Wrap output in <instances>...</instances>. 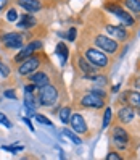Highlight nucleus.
<instances>
[{
  "instance_id": "28",
  "label": "nucleus",
  "mask_w": 140,
  "mask_h": 160,
  "mask_svg": "<svg viewBox=\"0 0 140 160\" xmlns=\"http://www.w3.org/2000/svg\"><path fill=\"white\" fill-rule=\"evenodd\" d=\"M3 96L5 97H8V99H18V96H16V92H15V89H7L5 92H3Z\"/></svg>"
},
{
  "instance_id": "32",
  "label": "nucleus",
  "mask_w": 140,
  "mask_h": 160,
  "mask_svg": "<svg viewBox=\"0 0 140 160\" xmlns=\"http://www.w3.org/2000/svg\"><path fill=\"white\" fill-rule=\"evenodd\" d=\"M8 2H10V0H0V13L5 10V7H8Z\"/></svg>"
},
{
  "instance_id": "33",
  "label": "nucleus",
  "mask_w": 140,
  "mask_h": 160,
  "mask_svg": "<svg viewBox=\"0 0 140 160\" xmlns=\"http://www.w3.org/2000/svg\"><path fill=\"white\" fill-rule=\"evenodd\" d=\"M119 88H121V84H116V86L111 88V92H113V94H114V92H118V91H119Z\"/></svg>"
},
{
  "instance_id": "2",
  "label": "nucleus",
  "mask_w": 140,
  "mask_h": 160,
  "mask_svg": "<svg viewBox=\"0 0 140 160\" xmlns=\"http://www.w3.org/2000/svg\"><path fill=\"white\" fill-rule=\"evenodd\" d=\"M26 32L24 31H12L0 28V45L3 50H20L24 47Z\"/></svg>"
},
{
  "instance_id": "31",
  "label": "nucleus",
  "mask_w": 140,
  "mask_h": 160,
  "mask_svg": "<svg viewBox=\"0 0 140 160\" xmlns=\"http://www.w3.org/2000/svg\"><path fill=\"white\" fill-rule=\"evenodd\" d=\"M23 121H24V123L27 125V128H29V129L32 131V133H34V131H35V128H34V125L31 123V120H29V118H24V117H23Z\"/></svg>"
},
{
  "instance_id": "14",
  "label": "nucleus",
  "mask_w": 140,
  "mask_h": 160,
  "mask_svg": "<svg viewBox=\"0 0 140 160\" xmlns=\"http://www.w3.org/2000/svg\"><path fill=\"white\" fill-rule=\"evenodd\" d=\"M26 79L29 81V82H32V84H35L37 88H42V86H45V84H49L50 81H52V76L49 74V71L47 70H37V71H34V73H31L29 76H26Z\"/></svg>"
},
{
  "instance_id": "5",
  "label": "nucleus",
  "mask_w": 140,
  "mask_h": 160,
  "mask_svg": "<svg viewBox=\"0 0 140 160\" xmlns=\"http://www.w3.org/2000/svg\"><path fill=\"white\" fill-rule=\"evenodd\" d=\"M89 41L92 42V45L98 47V49H101L103 52H106L108 55H116V53L119 52V49H121V44H119L116 39H113L111 36H106V34L100 32V31L93 32Z\"/></svg>"
},
{
  "instance_id": "11",
  "label": "nucleus",
  "mask_w": 140,
  "mask_h": 160,
  "mask_svg": "<svg viewBox=\"0 0 140 160\" xmlns=\"http://www.w3.org/2000/svg\"><path fill=\"white\" fill-rule=\"evenodd\" d=\"M15 3L20 8H23L26 13H37L49 7L44 0H15Z\"/></svg>"
},
{
  "instance_id": "8",
  "label": "nucleus",
  "mask_w": 140,
  "mask_h": 160,
  "mask_svg": "<svg viewBox=\"0 0 140 160\" xmlns=\"http://www.w3.org/2000/svg\"><path fill=\"white\" fill-rule=\"evenodd\" d=\"M74 68H77L81 73H82V78L84 79H89V78H92L93 74H97V73H100L101 70H98L97 67H93V65L84 57L82 55V52L81 50H77L76 53H74Z\"/></svg>"
},
{
  "instance_id": "16",
  "label": "nucleus",
  "mask_w": 140,
  "mask_h": 160,
  "mask_svg": "<svg viewBox=\"0 0 140 160\" xmlns=\"http://www.w3.org/2000/svg\"><path fill=\"white\" fill-rule=\"evenodd\" d=\"M35 26H37V18L34 16V13H24L16 21V28L21 31H31Z\"/></svg>"
},
{
  "instance_id": "10",
  "label": "nucleus",
  "mask_w": 140,
  "mask_h": 160,
  "mask_svg": "<svg viewBox=\"0 0 140 160\" xmlns=\"http://www.w3.org/2000/svg\"><path fill=\"white\" fill-rule=\"evenodd\" d=\"M39 50H42V42L40 41H29L23 49L18 50V53L13 57V62L18 65V63H21L23 60H26L27 57H31L32 53L39 52Z\"/></svg>"
},
{
  "instance_id": "15",
  "label": "nucleus",
  "mask_w": 140,
  "mask_h": 160,
  "mask_svg": "<svg viewBox=\"0 0 140 160\" xmlns=\"http://www.w3.org/2000/svg\"><path fill=\"white\" fill-rule=\"evenodd\" d=\"M121 103H127V105H132L137 110H140V91L130 89V91H124L119 97Z\"/></svg>"
},
{
  "instance_id": "30",
  "label": "nucleus",
  "mask_w": 140,
  "mask_h": 160,
  "mask_svg": "<svg viewBox=\"0 0 140 160\" xmlns=\"http://www.w3.org/2000/svg\"><path fill=\"white\" fill-rule=\"evenodd\" d=\"M132 89L140 91V76H134V79H132Z\"/></svg>"
},
{
  "instance_id": "12",
  "label": "nucleus",
  "mask_w": 140,
  "mask_h": 160,
  "mask_svg": "<svg viewBox=\"0 0 140 160\" xmlns=\"http://www.w3.org/2000/svg\"><path fill=\"white\" fill-rule=\"evenodd\" d=\"M69 125H71V129L76 131L77 134H81V136H89L87 123H86V120H84V117L79 113V112H74V113H71Z\"/></svg>"
},
{
  "instance_id": "13",
  "label": "nucleus",
  "mask_w": 140,
  "mask_h": 160,
  "mask_svg": "<svg viewBox=\"0 0 140 160\" xmlns=\"http://www.w3.org/2000/svg\"><path fill=\"white\" fill-rule=\"evenodd\" d=\"M135 117H137L135 107L127 105V103H126L124 107H121V108L118 110L116 120H118V123H121V125H130V123H134Z\"/></svg>"
},
{
  "instance_id": "21",
  "label": "nucleus",
  "mask_w": 140,
  "mask_h": 160,
  "mask_svg": "<svg viewBox=\"0 0 140 160\" xmlns=\"http://www.w3.org/2000/svg\"><path fill=\"white\" fill-rule=\"evenodd\" d=\"M5 20H7L8 23H15V21H18V10H16V7L7 8V13H5Z\"/></svg>"
},
{
  "instance_id": "6",
  "label": "nucleus",
  "mask_w": 140,
  "mask_h": 160,
  "mask_svg": "<svg viewBox=\"0 0 140 160\" xmlns=\"http://www.w3.org/2000/svg\"><path fill=\"white\" fill-rule=\"evenodd\" d=\"M111 139H113V144H114V147H118V150H127L130 147V144H132V136H130V133L121 123L113 125Z\"/></svg>"
},
{
  "instance_id": "24",
  "label": "nucleus",
  "mask_w": 140,
  "mask_h": 160,
  "mask_svg": "<svg viewBox=\"0 0 140 160\" xmlns=\"http://www.w3.org/2000/svg\"><path fill=\"white\" fill-rule=\"evenodd\" d=\"M3 150H7V152H12V154H20L24 150V146H2Z\"/></svg>"
},
{
  "instance_id": "29",
  "label": "nucleus",
  "mask_w": 140,
  "mask_h": 160,
  "mask_svg": "<svg viewBox=\"0 0 140 160\" xmlns=\"http://www.w3.org/2000/svg\"><path fill=\"white\" fill-rule=\"evenodd\" d=\"M123 157L119 155V152H110L108 155H106V160H121Z\"/></svg>"
},
{
  "instance_id": "26",
  "label": "nucleus",
  "mask_w": 140,
  "mask_h": 160,
  "mask_svg": "<svg viewBox=\"0 0 140 160\" xmlns=\"http://www.w3.org/2000/svg\"><path fill=\"white\" fill-rule=\"evenodd\" d=\"M0 125H3L7 129H12L13 128V125H12V121L7 118V115L5 113H2V112H0Z\"/></svg>"
},
{
  "instance_id": "3",
  "label": "nucleus",
  "mask_w": 140,
  "mask_h": 160,
  "mask_svg": "<svg viewBox=\"0 0 140 160\" xmlns=\"http://www.w3.org/2000/svg\"><path fill=\"white\" fill-rule=\"evenodd\" d=\"M49 60H47L45 57V53L42 50H39L37 53H32L31 57H27L26 60H23L21 63H18V68H16V73L20 74V76L26 78V76H29L31 73L37 71L44 63H47Z\"/></svg>"
},
{
  "instance_id": "18",
  "label": "nucleus",
  "mask_w": 140,
  "mask_h": 160,
  "mask_svg": "<svg viewBox=\"0 0 140 160\" xmlns=\"http://www.w3.org/2000/svg\"><path fill=\"white\" fill-rule=\"evenodd\" d=\"M55 52H57V55L60 57L61 63H66L68 55H69V49H68V45H66V44H64V42H58L57 47H55Z\"/></svg>"
},
{
  "instance_id": "9",
  "label": "nucleus",
  "mask_w": 140,
  "mask_h": 160,
  "mask_svg": "<svg viewBox=\"0 0 140 160\" xmlns=\"http://www.w3.org/2000/svg\"><path fill=\"white\" fill-rule=\"evenodd\" d=\"M103 28H105V31L108 32V36H111L113 39H116L119 44H124V42L129 41L130 34H129V29L124 24H114V23H111V21L106 20Z\"/></svg>"
},
{
  "instance_id": "19",
  "label": "nucleus",
  "mask_w": 140,
  "mask_h": 160,
  "mask_svg": "<svg viewBox=\"0 0 140 160\" xmlns=\"http://www.w3.org/2000/svg\"><path fill=\"white\" fill-rule=\"evenodd\" d=\"M63 136H66L71 142H74V144H82V141H81V138H79V134L76 133V131H72V129H69V128H63Z\"/></svg>"
},
{
  "instance_id": "17",
  "label": "nucleus",
  "mask_w": 140,
  "mask_h": 160,
  "mask_svg": "<svg viewBox=\"0 0 140 160\" xmlns=\"http://www.w3.org/2000/svg\"><path fill=\"white\" fill-rule=\"evenodd\" d=\"M121 3L134 16H140V0H121Z\"/></svg>"
},
{
  "instance_id": "1",
  "label": "nucleus",
  "mask_w": 140,
  "mask_h": 160,
  "mask_svg": "<svg viewBox=\"0 0 140 160\" xmlns=\"http://www.w3.org/2000/svg\"><path fill=\"white\" fill-rule=\"evenodd\" d=\"M79 49L82 52V55L86 57L93 67H97L98 70L101 71H108L111 68V58L110 55L106 52H103L101 49H98V47L95 45H86L84 42H79Z\"/></svg>"
},
{
  "instance_id": "4",
  "label": "nucleus",
  "mask_w": 140,
  "mask_h": 160,
  "mask_svg": "<svg viewBox=\"0 0 140 160\" xmlns=\"http://www.w3.org/2000/svg\"><path fill=\"white\" fill-rule=\"evenodd\" d=\"M60 99V88L57 84H53L52 81L45 86L39 88L37 91V102H39V107H53L58 103Z\"/></svg>"
},
{
  "instance_id": "27",
  "label": "nucleus",
  "mask_w": 140,
  "mask_h": 160,
  "mask_svg": "<svg viewBox=\"0 0 140 160\" xmlns=\"http://www.w3.org/2000/svg\"><path fill=\"white\" fill-rule=\"evenodd\" d=\"M66 39L69 41V42H74L77 39V29L76 28H69V31H68V34H66Z\"/></svg>"
},
{
  "instance_id": "25",
  "label": "nucleus",
  "mask_w": 140,
  "mask_h": 160,
  "mask_svg": "<svg viewBox=\"0 0 140 160\" xmlns=\"http://www.w3.org/2000/svg\"><path fill=\"white\" fill-rule=\"evenodd\" d=\"M10 73H12L10 67H8L7 63L0 62V78H8V76H10Z\"/></svg>"
},
{
  "instance_id": "34",
  "label": "nucleus",
  "mask_w": 140,
  "mask_h": 160,
  "mask_svg": "<svg viewBox=\"0 0 140 160\" xmlns=\"http://www.w3.org/2000/svg\"><path fill=\"white\" fill-rule=\"evenodd\" d=\"M53 3H58V2H66V0H52Z\"/></svg>"
},
{
  "instance_id": "20",
  "label": "nucleus",
  "mask_w": 140,
  "mask_h": 160,
  "mask_svg": "<svg viewBox=\"0 0 140 160\" xmlns=\"http://www.w3.org/2000/svg\"><path fill=\"white\" fill-rule=\"evenodd\" d=\"M71 107H68V105H64V107H61L60 108V112H58V118H60V121L63 125H66V123H69V118H71Z\"/></svg>"
},
{
  "instance_id": "22",
  "label": "nucleus",
  "mask_w": 140,
  "mask_h": 160,
  "mask_svg": "<svg viewBox=\"0 0 140 160\" xmlns=\"http://www.w3.org/2000/svg\"><path fill=\"white\" fill-rule=\"evenodd\" d=\"M111 117H113V110H111V107H106V108H105V113H103V120H101V129L106 128V126L110 125Z\"/></svg>"
},
{
  "instance_id": "35",
  "label": "nucleus",
  "mask_w": 140,
  "mask_h": 160,
  "mask_svg": "<svg viewBox=\"0 0 140 160\" xmlns=\"http://www.w3.org/2000/svg\"><path fill=\"white\" fill-rule=\"evenodd\" d=\"M138 36H140V31H138Z\"/></svg>"
},
{
  "instance_id": "7",
  "label": "nucleus",
  "mask_w": 140,
  "mask_h": 160,
  "mask_svg": "<svg viewBox=\"0 0 140 160\" xmlns=\"http://www.w3.org/2000/svg\"><path fill=\"white\" fill-rule=\"evenodd\" d=\"M105 10L110 12L111 15H114L126 28H129V29H134V28H135V18H134V15L130 12H127L124 7H121L119 3L108 2V3H105Z\"/></svg>"
},
{
  "instance_id": "23",
  "label": "nucleus",
  "mask_w": 140,
  "mask_h": 160,
  "mask_svg": "<svg viewBox=\"0 0 140 160\" xmlns=\"http://www.w3.org/2000/svg\"><path fill=\"white\" fill-rule=\"evenodd\" d=\"M34 118H35V121H37V123H40V125H45V126H53V125H52V121H50V118H47L45 115L39 113V112H35Z\"/></svg>"
}]
</instances>
